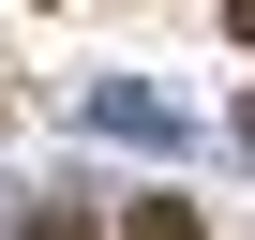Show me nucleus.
<instances>
[{"label":"nucleus","instance_id":"20e7f679","mask_svg":"<svg viewBox=\"0 0 255 240\" xmlns=\"http://www.w3.org/2000/svg\"><path fill=\"white\" fill-rule=\"evenodd\" d=\"M240 150H255V90H240Z\"/></svg>","mask_w":255,"mask_h":240},{"label":"nucleus","instance_id":"f03ea898","mask_svg":"<svg viewBox=\"0 0 255 240\" xmlns=\"http://www.w3.org/2000/svg\"><path fill=\"white\" fill-rule=\"evenodd\" d=\"M120 240H195V210H180V195H135V225H120Z\"/></svg>","mask_w":255,"mask_h":240},{"label":"nucleus","instance_id":"f257e3e1","mask_svg":"<svg viewBox=\"0 0 255 240\" xmlns=\"http://www.w3.org/2000/svg\"><path fill=\"white\" fill-rule=\"evenodd\" d=\"M15 225H30V240H105V210H75V195H30Z\"/></svg>","mask_w":255,"mask_h":240},{"label":"nucleus","instance_id":"7ed1b4c3","mask_svg":"<svg viewBox=\"0 0 255 240\" xmlns=\"http://www.w3.org/2000/svg\"><path fill=\"white\" fill-rule=\"evenodd\" d=\"M225 30H240V45H255V0H225Z\"/></svg>","mask_w":255,"mask_h":240}]
</instances>
